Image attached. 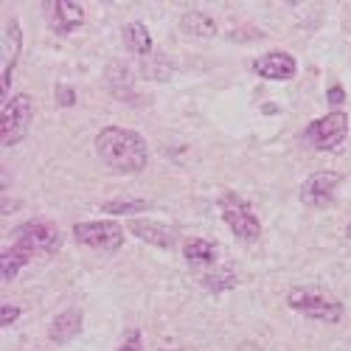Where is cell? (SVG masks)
I'll return each mask as SVG.
<instances>
[{
  "instance_id": "obj_1",
  "label": "cell",
  "mask_w": 351,
  "mask_h": 351,
  "mask_svg": "<svg viewBox=\"0 0 351 351\" xmlns=\"http://www.w3.org/2000/svg\"><path fill=\"white\" fill-rule=\"evenodd\" d=\"M96 155L101 158L104 166H110L119 174H138L149 163V146L146 138L135 130H124V127H104L96 141Z\"/></svg>"
},
{
  "instance_id": "obj_2",
  "label": "cell",
  "mask_w": 351,
  "mask_h": 351,
  "mask_svg": "<svg viewBox=\"0 0 351 351\" xmlns=\"http://www.w3.org/2000/svg\"><path fill=\"white\" fill-rule=\"evenodd\" d=\"M287 304L292 312H301L304 317L324 320V324H337L343 317V304L335 301L329 292L315 289V287H298L287 295Z\"/></svg>"
},
{
  "instance_id": "obj_3",
  "label": "cell",
  "mask_w": 351,
  "mask_h": 351,
  "mask_svg": "<svg viewBox=\"0 0 351 351\" xmlns=\"http://www.w3.org/2000/svg\"><path fill=\"white\" fill-rule=\"evenodd\" d=\"M219 211H222L225 225L233 230V237H239L242 242H258L261 222L245 197H239L237 191H225L219 197Z\"/></svg>"
},
{
  "instance_id": "obj_4",
  "label": "cell",
  "mask_w": 351,
  "mask_h": 351,
  "mask_svg": "<svg viewBox=\"0 0 351 351\" xmlns=\"http://www.w3.org/2000/svg\"><path fill=\"white\" fill-rule=\"evenodd\" d=\"M34 119V101L32 96H14L3 104V112H0V143L3 146H17L25 135L28 127H32Z\"/></svg>"
},
{
  "instance_id": "obj_5",
  "label": "cell",
  "mask_w": 351,
  "mask_h": 351,
  "mask_svg": "<svg viewBox=\"0 0 351 351\" xmlns=\"http://www.w3.org/2000/svg\"><path fill=\"white\" fill-rule=\"evenodd\" d=\"M14 245L32 250V253H56L62 245V233L48 219H28L12 230Z\"/></svg>"
},
{
  "instance_id": "obj_6",
  "label": "cell",
  "mask_w": 351,
  "mask_h": 351,
  "mask_svg": "<svg viewBox=\"0 0 351 351\" xmlns=\"http://www.w3.org/2000/svg\"><path fill=\"white\" fill-rule=\"evenodd\" d=\"M73 237L79 245L90 247V250H101V253H112L124 245V228L115 219H96V222H76L73 225Z\"/></svg>"
},
{
  "instance_id": "obj_7",
  "label": "cell",
  "mask_w": 351,
  "mask_h": 351,
  "mask_svg": "<svg viewBox=\"0 0 351 351\" xmlns=\"http://www.w3.org/2000/svg\"><path fill=\"white\" fill-rule=\"evenodd\" d=\"M346 135H348V115L343 110H332L324 119H315L304 132V138L320 152H329L335 146H340Z\"/></svg>"
},
{
  "instance_id": "obj_8",
  "label": "cell",
  "mask_w": 351,
  "mask_h": 351,
  "mask_svg": "<svg viewBox=\"0 0 351 351\" xmlns=\"http://www.w3.org/2000/svg\"><path fill=\"white\" fill-rule=\"evenodd\" d=\"M340 183H343V174L337 171H315L301 183V202L312 208H324L332 202Z\"/></svg>"
},
{
  "instance_id": "obj_9",
  "label": "cell",
  "mask_w": 351,
  "mask_h": 351,
  "mask_svg": "<svg viewBox=\"0 0 351 351\" xmlns=\"http://www.w3.org/2000/svg\"><path fill=\"white\" fill-rule=\"evenodd\" d=\"M253 73L267 82H287L298 73V62L287 51H270V53H261L253 62Z\"/></svg>"
},
{
  "instance_id": "obj_10",
  "label": "cell",
  "mask_w": 351,
  "mask_h": 351,
  "mask_svg": "<svg viewBox=\"0 0 351 351\" xmlns=\"http://www.w3.org/2000/svg\"><path fill=\"white\" fill-rule=\"evenodd\" d=\"M45 9V20L56 34H71L73 28H79L84 23V6L82 3H71V0H51L43 3Z\"/></svg>"
},
{
  "instance_id": "obj_11",
  "label": "cell",
  "mask_w": 351,
  "mask_h": 351,
  "mask_svg": "<svg viewBox=\"0 0 351 351\" xmlns=\"http://www.w3.org/2000/svg\"><path fill=\"white\" fill-rule=\"evenodd\" d=\"M20 48H23V34H20V23L17 20H9L6 32H3V104H6V90L12 84V73H14V65L20 60Z\"/></svg>"
},
{
  "instance_id": "obj_12",
  "label": "cell",
  "mask_w": 351,
  "mask_h": 351,
  "mask_svg": "<svg viewBox=\"0 0 351 351\" xmlns=\"http://www.w3.org/2000/svg\"><path fill=\"white\" fill-rule=\"evenodd\" d=\"M138 239L143 242H149L155 247H171L174 245V237H178V230L163 225V222H155V219H130L127 225Z\"/></svg>"
},
{
  "instance_id": "obj_13",
  "label": "cell",
  "mask_w": 351,
  "mask_h": 351,
  "mask_svg": "<svg viewBox=\"0 0 351 351\" xmlns=\"http://www.w3.org/2000/svg\"><path fill=\"white\" fill-rule=\"evenodd\" d=\"M82 332V312L79 309H65L62 315H56L51 320V329H48V337L53 343H71L76 335Z\"/></svg>"
},
{
  "instance_id": "obj_14",
  "label": "cell",
  "mask_w": 351,
  "mask_h": 351,
  "mask_svg": "<svg viewBox=\"0 0 351 351\" xmlns=\"http://www.w3.org/2000/svg\"><path fill=\"white\" fill-rule=\"evenodd\" d=\"M32 256H34L32 250H25V247L12 242V247H6L3 256H0V276H3V281H14L17 273L32 261Z\"/></svg>"
},
{
  "instance_id": "obj_15",
  "label": "cell",
  "mask_w": 351,
  "mask_h": 351,
  "mask_svg": "<svg viewBox=\"0 0 351 351\" xmlns=\"http://www.w3.org/2000/svg\"><path fill=\"white\" fill-rule=\"evenodd\" d=\"M124 45L138 53V56H149L152 53V34L149 28H146L143 23H127L124 25Z\"/></svg>"
},
{
  "instance_id": "obj_16",
  "label": "cell",
  "mask_w": 351,
  "mask_h": 351,
  "mask_svg": "<svg viewBox=\"0 0 351 351\" xmlns=\"http://www.w3.org/2000/svg\"><path fill=\"white\" fill-rule=\"evenodd\" d=\"M186 261L191 267H214L217 261V245L208 239H191L186 245Z\"/></svg>"
},
{
  "instance_id": "obj_17",
  "label": "cell",
  "mask_w": 351,
  "mask_h": 351,
  "mask_svg": "<svg viewBox=\"0 0 351 351\" xmlns=\"http://www.w3.org/2000/svg\"><path fill=\"white\" fill-rule=\"evenodd\" d=\"M180 28L186 34H191V37H211V34H217V23L208 14H202V12H186L180 17Z\"/></svg>"
},
{
  "instance_id": "obj_18",
  "label": "cell",
  "mask_w": 351,
  "mask_h": 351,
  "mask_svg": "<svg viewBox=\"0 0 351 351\" xmlns=\"http://www.w3.org/2000/svg\"><path fill=\"white\" fill-rule=\"evenodd\" d=\"M197 281H199L202 289H208V292H222V289L237 287V273L228 270V267H219V270H208V273L197 276Z\"/></svg>"
},
{
  "instance_id": "obj_19",
  "label": "cell",
  "mask_w": 351,
  "mask_h": 351,
  "mask_svg": "<svg viewBox=\"0 0 351 351\" xmlns=\"http://www.w3.org/2000/svg\"><path fill=\"white\" fill-rule=\"evenodd\" d=\"M149 208V202L146 199H110L101 206L104 214H141Z\"/></svg>"
},
{
  "instance_id": "obj_20",
  "label": "cell",
  "mask_w": 351,
  "mask_h": 351,
  "mask_svg": "<svg viewBox=\"0 0 351 351\" xmlns=\"http://www.w3.org/2000/svg\"><path fill=\"white\" fill-rule=\"evenodd\" d=\"M141 346H143V335H141V329H127L124 343L119 346V351H141Z\"/></svg>"
},
{
  "instance_id": "obj_21",
  "label": "cell",
  "mask_w": 351,
  "mask_h": 351,
  "mask_svg": "<svg viewBox=\"0 0 351 351\" xmlns=\"http://www.w3.org/2000/svg\"><path fill=\"white\" fill-rule=\"evenodd\" d=\"M56 101H60L62 107L76 104V90H73V87H68V84H56Z\"/></svg>"
},
{
  "instance_id": "obj_22",
  "label": "cell",
  "mask_w": 351,
  "mask_h": 351,
  "mask_svg": "<svg viewBox=\"0 0 351 351\" xmlns=\"http://www.w3.org/2000/svg\"><path fill=\"white\" fill-rule=\"evenodd\" d=\"M17 317H20V309H17V306H6V304H3V309H0V326H12Z\"/></svg>"
},
{
  "instance_id": "obj_23",
  "label": "cell",
  "mask_w": 351,
  "mask_h": 351,
  "mask_svg": "<svg viewBox=\"0 0 351 351\" xmlns=\"http://www.w3.org/2000/svg\"><path fill=\"white\" fill-rule=\"evenodd\" d=\"M326 99H329V104H332V107H337V104H343V101H346V90H343L340 84H332L329 90H326Z\"/></svg>"
},
{
  "instance_id": "obj_24",
  "label": "cell",
  "mask_w": 351,
  "mask_h": 351,
  "mask_svg": "<svg viewBox=\"0 0 351 351\" xmlns=\"http://www.w3.org/2000/svg\"><path fill=\"white\" fill-rule=\"evenodd\" d=\"M346 237H348V239H351V222H348V228H346Z\"/></svg>"
}]
</instances>
